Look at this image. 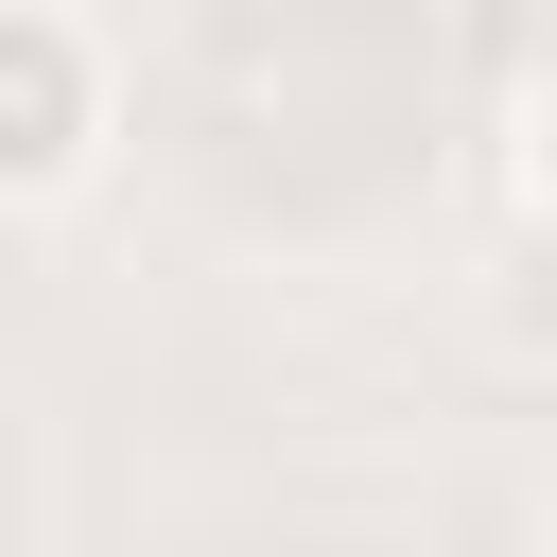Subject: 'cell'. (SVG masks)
Segmentation results:
<instances>
[{"mask_svg": "<svg viewBox=\"0 0 557 557\" xmlns=\"http://www.w3.org/2000/svg\"><path fill=\"white\" fill-rule=\"evenodd\" d=\"M522 209H557V70L522 87Z\"/></svg>", "mask_w": 557, "mask_h": 557, "instance_id": "obj_3", "label": "cell"}, {"mask_svg": "<svg viewBox=\"0 0 557 557\" xmlns=\"http://www.w3.org/2000/svg\"><path fill=\"white\" fill-rule=\"evenodd\" d=\"M87 157H104V52H87V17L0 0V209L87 191Z\"/></svg>", "mask_w": 557, "mask_h": 557, "instance_id": "obj_1", "label": "cell"}, {"mask_svg": "<svg viewBox=\"0 0 557 557\" xmlns=\"http://www.w3.org/2000/svg\"><path fill=\"white\" fill-rule=\"evenodd\" d=\"M487 331H505V366H557V209H522V226H505V278H487Z\"/></svg>", "mask_w": 557, "mask_h": 557, "instance_id": "obj_2", "label": "cell"}]
</instances>
